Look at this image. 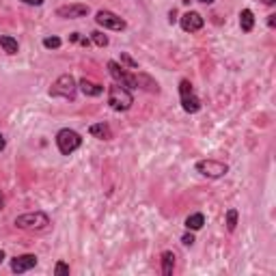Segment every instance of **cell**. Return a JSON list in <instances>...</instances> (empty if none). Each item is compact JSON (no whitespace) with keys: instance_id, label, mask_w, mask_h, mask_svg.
Wrapping results in <instances>:
<instances>
[{"instance_id":"1","label":"cell","mask_w":276,"mask_h":276,"mask_svg":"<svg viewBox=\"0 0 276 276\" xmlns=\"http://www.w3.org/2000/svg\"><path fill=\"white\" fill-rule=\"evenodd\" d=\"M48 93H50V97H60V99L74 101L76 93H78V80L71 74H63V76H58L52 82V87H50Z\"/></svg>"},{"instance_id":"2","label":"cell","mask_w":276,"mask_h":276,"mask_svg":"<svg viewBox=\"0 0 276 276\" xmlns=\"http://www.w3.org/2000/svg\"><path fill=\"white\" fill-rule=\"evenodd\" d=\"M132 104H134V95L125 87L115 82L108 89V106L115 112H128L132 108Z\"/></svg>"},{"instance_id":"3","label":"cell","mask_w":276,"mask_h":276,"mask_svg":"<svg viewBox=\"0 0 276 276\" xmlns=\"http://www.w3.org/2000/svg\"><path fill=\"white\" fill-rule=\"evenodd\" d=\"M13 224L24 231H44L50 227V216L46 211H28V214H19L13 220Z\"/></svg>"},{"instance_id":"4","label":"cell","mask_w":276,"mask_h":276,"mask_svg":"<svg viewBox=\"0 0 276 276\" xmlns=\"http://www.w3.org/2000/svg\"><path fill=\"white\" fill-rule=\"evenodd\" d=\"M56 147L60 151V156H71L74 151L82 147V136H80L76 130L63 128V130H58V134H56Z\"/></svg>"},{"instance_id":"5","label":"cell","mask_w":276,"mask_h":276,"mask_svg":"<svg viewBox=\"0 0 276 276\" xmlns=\"http://www.w3.org/2000/svg\"><path fill=\"white\" fill-rule=\"evenodd\" d=\"M194 171L199 173L201 177H207V179H220L229 173V164L227 162H220V160H199L197 164H194Z\"/></svg>"},{"instance_id":"6","label":"cell","mask_w":276,"mask_h":276,"mask_svg":"<svg viewBox=\"0 0 276 276\" xmlns=\"http://www.w3.org/2000/svg\"><path fill=\"white\" fill-rule=\"evenodd\" d=\"M106 67H108V74L112 76V80H115L117 84L125 87L128 91L138 89V84H136V74H130L128 67H123V65L119 63V60H108Z\"/></svg>"},{"instance_id":"7","label":"cell","mask_w":276,"mask_h":276,"mask_svg":"<svg viewBox=\"0 0 276 276\" xmlns=\"http://www.w3.org/2000/svg\"><path fill=\"white\" fill-rule=\"evenodd\" d=\"M179 99L183 112H188V115H194V112L201 110V99L194 93V87L190 80H181L179 82Z\"/></svg>"},{"instance_id":"8","label":"cell","mask_w":276,"mask_h":276,"mask_svg":"<svg viewBox=\"0 0 276 276\" xmlns=\"http://www.w3.org/2000/svg\"><path fill=\"white\" fill-rule=\"evenodd\" d=\"M95 22L97 26L101 28H108V30H125L128 28V22L121 15L108 11V9H101V11L95 13Z\"/></svg>"},{"instance_id":"9","label":"cell","mask_w":276,"mask_h":276,"mask_svg":"<svg viewBox=\"0 0 276 276\" xmlns=\"http://www.w3.org/2000/svg\"><path fill=\"white\" fill-rule=\"evenodd\" d=\"M203 24H205V19H203V15L197 11H186L179 17V26L183 33H197V30L203 28Z\"/></svg>"},{"instance_id":"10","label":"cell","mask_w":276,"mask_h":276,"mask_svg":"<svg viewBox=\"0 0 276 276\" xmlns=\"http://www.w3.org/2000/svg\"><path fill=\"white\" fill-rule=\"evenodd\" d=\"M56 15L63 19H80L89 15V7L82 3H74V5H63L56 9Z\"/></svg>"},{"instance_id":"11","label":"cell","mask_w":276,"mask_h":276,"mask_svg":"<svg viewBox=\"0 0 276 276\" xmlns=\"http://www.w3.org/2000/svg\"><path fill=\"white\" fill-rule=\"evenodd\" d=\"M37 265V254H17V257L11 259V272L13 274H26L28 270H33Z\"/></svg>"},{"instance_id":"12","label":"cell","mask_w":276,"mask_h":276,"mask_svg":"<svg viewBox=\"0 0 276 276\" xmlns=\"http://www.w3.org/2000/svg\"><path fill=\"white\" fill-rule=\"evenodd\" d=\"M78 91H82V95H87V97H99L101 93H104V87H101L99 82L89 80V78H82L78 82Z\"/></svg>"},{"instance_id":"13","label":"cell","mask_w":276,"mask_h":276,"mask_svg":"<svg viewBox=\"0 0 276 276\" xmlns=\"http://www.w3.org/2000/svg\"><path fill=\"white\" fill-rule=\"evenodd\" d=\"M136 84H138V89H142V91H149V93H160V87H158V82H156V80H153L151 76L142 74V71H138V74H136Z\"/></svg>"},{"instance_id":"14","label":"cell","mask_w":276,"mask_h":276,"mask_svg":"<svg viewBox=\"0 0 276 276\" xmlns=\"http://www.w3.org/2000/svg\"><path fill=\"white\" fill-rule=\"evenodd\" d=\"M89 134L93 136V138H99V140H110L112 138V130H110V125L108 123H93L89 128Z\"/></svg>"},{"instance_id":"15","label":"cell","mask_w":276,"mask_h":276,"mask_svg":"<svg viewBox=\"0 0 276 276\" xmlns=\"http://www.w3.org/2000/svg\"><path fill=\"white\" fill-rule=\"evenodd\" d=\"M175 259H177V254L173 250L162 252V274L164 276H173V272H175Z\"/></svg>"},{"instance_id":"16","label":"cell","mask_w":276,"mask_h":276,"mask_svg":"<svg viewBox=\"0 0 276 276\" xmlns=\"http://www.w3.org/2000/svg\"><path fill=\"white\" fill-rule=\"evenodd\" d=\"M240 28H242V33H252V28H254V13L250 11V9H242V11H240Z\"/></svg>"},{"instance_id":"17","label":"cell","mask_w":276,"mask_h":276,"mask_svg":"<svg viewBox=\"0 0 276 276\" xmlns=\"http://www.w3.org/2000/svg\"><path fill=\"white\" fill-rule=\"evenodd\" d=\"M0 48L5 50V52L9 56H13L19 52V44H17V39L11 37V35H0Z\"/></svg>"},{"instance_id":"18","label":"cell","mask_w":276,"mask_h":276,"mask_svg":"<svg viewBox=\"0 0 276 276\" xmlns=\"http://www.w3.org/2000/svg\"><path fill=\"white\" fill-rule=\"evenodd\" d=\"M183 224H186V229H188V231H201V229H203V224H205V216H203L201 211L190 214Z\"/></svg>"},{"instance_id":"19","label":"cell","mask_w":276,"mask_h":276,"mask_svg":"<svg viewBox=\"0 0 276 276\" xmlns=\"http://www.w3.org/2000/svg\"><path fill=\"white\" fill-rule=\"evenodd\" d=\"M238 218H240V214L235 207H229L227 209V216H224V224H227V231L233 233L235 229H238Z\"/></svg>"},{"instance_id":"20","label":"cell","mask_w":276,"mask_h":276,"mask_svg":"<svg viewBox=\"0 0 276 276\" xmlns=\"http://www.w3.org/2000/svg\"><path fill=\"white\" fill-rule=\"evenodd\" d=\"M91 44H95V46H99V48H106L110 41H108V37L101 33V30H93V33H91Z\"/></svg>"},{"instance_id":"21","label":"cell","mask_w":276,"mask_h":276,"mask_svg":"<svg viewBox=\"0 0 276 276\" xmlns=\"http://www.w3.org/2000/svg\"><path fill=\"white\" fill-rule=\"evenodd\" d=\"M119 60H121V65L123 67H128V69H138V60H134L128 52H121V56H119Z\"/></svg>"},{"instance_id":"22","label":"cell","mask_w":276,"mask_h":276,"mask_svg":"<svg viewBox=\"0 0 276 276\" xmlns=\"http://www.w3.org/2000/svg\"><path fill=\"white\" fill-rule=\"evenodd\" d=\"M60 46H63V39L60 37H46L44 39V48L46 50H58Z\"/></svg>"},{"instance_id":"23","label":"cell","mask_w":276,"mask_h":276,"mask_svg":"<svg viewBox=\"0 0 276 276\" xmlns=\"http://www.w3.org/2000/svg\"><path fill=\"white\" fill-rule=\"evenodd\" d=\"M69 44H80V46L89 48V46H91V39L84 37V35H80V33H71V35H69Z\"/></svg>"},{"instance_id":"24","label":"cell","mask_w":276,"mask_h":276,"mask_svg":"<svg viewBox=\"0 0 276 276\" xmlns=\"http://www.w3.org/2000/svg\"><path fill=\"white\" fill-rule=\"evenodd\" d=\"M69 272H71V270H69V265H67L65 261H56V265H54V274H56V276H63V274L69 276Z\"/></svg>"},{"instance_id":"25","label":"cell","mask_w":276,"mask_h":276,"mask_svg":"<svg viewBox=\"0 0 276 276\" xmlns=\"http://www.w3.org/2000/svg\"><path fill=\"white\" fill-rule=\"evenodd\" d=\"M194 242H197V240H194V235H192L190 231L181 235V244H183V246H192V244H194Z\"/></svg>"},{"instance_id":"26","label":"cell","mask_w":276,"mask_h":276,"mask_svg":"<svg viewBox=\"0 0 276 276\" xmlns=\"http://www.w3.org/2000/svg\"><path fill=\"white\" fill-rule=\"evenodd\" d=\"M22 3H24V5H28V7H41V5L46 3V0H22Z\"/></svg>"},{"instance_id":"27","label":"cell","mask_w":276,"mask_h":276,"mask_svg":"<svg viewBox=\"0 0 276 276\" xmlns=\"http://www.w3.org/2000/svg\"><path fill=\"white\" fill-rule=\"evenodd\" d=\"M168 22H171V24H175V22H177V13H175V11H171V13H168Z\"/></svg>"},{"instance_id":"28","label":"cell","mask_w":276,"mask_h":276,"mask_svg":"<svg viewBox=\"0 0 276 276\" xmlns=\"http://www.w3.org/2000/svg\"><path fill=\"white\" fill-rule=\"evenodd\" d=\"M5 147H7V140L3 136V132H0V151H5Z\"/></svg>"},{"instance_id":"29","label":"cell","mask_w":276,"mask_h":276,"mask_svg":"<svg viewBox=\"0 0 276 276\" xmlns=\"http://www.w3.org/2000/svg\"><path fill=\"white\" fill-rule=\"evenodd\" d=\"M274 24H276V15H268V26L274 28Z\"/></svg>"},{"instance_id":"30","label":"cell","mask_w":276,"mask_h":276,"mask_svg":"<svg viewBox=\"0 0 276 276\" xmlns=\"http://www.w3.org/2000/svg\"><path fill=\"white\" fill-rule=\"evenodd\" d=\"M3 209H5V194L0 192V211H3Z\"/></svg>"},{"instance_id":"31","label":"cell","mask_w":276,"mask_h":276,"mask_svg":"<svg viewBox=\"0 0 276 276\" xmlns=\"http://www.w3.org/2000/svg\"><path fill=\"white\" fill-rule=\"evenodd\" d=\"M7 259V254H5V250H0V263H3Z\"/></svg>"},{"instance_id":"32","label":"cell","mask_w":276,"mask_h":276,"mask_svg":"<svg viewBox=\"0 0 276 276\" xmlns=\"http://www.w3.org/2000/svg\"><path fill=\"white\" fill-rule=\"evenodd\" d=\"M276 3V0H263V5H268V7H272Z\"/></svg>"},{"instance_id":"33","label":"cell","mask_w":276,"mask_h":276,"mask_svg":"<svg viewBox=\"0 0 276 276\" xmlns=\"http://www.w3.org/2000/svg\"><path fill=\"white\" fill-rule=\"evenodd\" d=\"M199 3H203V5H211V3H216V0H199Z\"/></svg>"}]
</instances>
